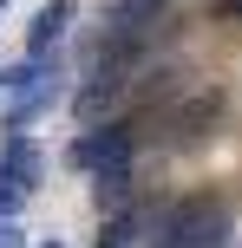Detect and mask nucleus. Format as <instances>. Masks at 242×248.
Instances as JSON below:
<instances>
[{
  "label": "nucleus",
  "instance_id": "f03ea898",
  "mask_svg": "<svg viewBox=\"0 0 242 248\" xmlns=\"http://www.w3.org/2000/svg\"><path fill=\"white\" fill-rule=\"evenodd\" d=\"M131 157H138V124H131V118L85 124V131L72 137V150H65V163H72V170H85L92 183H98V176L131 170Z\"/></svg>",
  "mask_w": 242,
  "mask_h": 248
},
{
  "label": "nucleus",
  "instance_id": "39448f33",
  "mask_svg": "<svg viewBox=\"0 0 242 248\" xmlns=\"http://www.w3.org/2000/svg\"><path fill=\"white\" fill-rule=\"evenodd\" d=\"M52 105H59V72L39 78V85H26L20 98L7 105V118H0V124H7V137H26V124H33L39 111H52Z\"/></svg>",
  "mask_w": 242,
  "mask_h": 248
},
{
  "label": "nucleus",
  "instance_id": "f8f14e48",
  "mask_svg": "<svg viewBox=\"0 0 242 248\" xmlns=\"http://www.w3.org/2000/svg\"><path fill=\"white\" fill-rule=\"evenodd\" d=\"M46 248H59V242H46Z\"/></svg>",
  "mask_w": 242,
  "mask_h": 248
},
{
  "label": "nucleus",
  "instance_id": "f257e3e1",
  "mask_svg": "<svg viewBox=\"0 0 242 248\" xmlns=\"http://www.w3.org/2000/svg\"><path fill=\"white\" fill-rule=\"evenodd\" d=\"M151 248H229V202L210 196V189H196V196L157 209Z\"/></svg>",
  "mask_w": 242,
  "mask_h": 248
},
{
  "label": "nucleus",
  "instance_id": "6e6552de",
  "mask_svg": "<svg viewBox=\"0 0 242 248\" xmlns=\"http://www.w3.org/2000/svg\"><path fill=\"white\" fill-rule=\"evenodd\" d=\"M20 209H26V189L0 176V222H13V216H20Z\"/></svg>",
  "mask_w": 242,
  "mask_h": 248
},
{
  "label": "nucleus",
  "instance_id": "9b49d317",
  "mask_svg": "<svg viewBox=\"0 0 242 248\" xmlns=\"http://www.w3.org/2000/svg\"><path fill=\"white\" fill-rule=\"evenodd\" d=\"M0 13H7V0H0Z\"/></svg>",
  "mask_w": 242,
  "mask_h": 248
},
{
  "label": "nucleus",
  "instance_id": "0eeeda50",
  "mask_svg": "<svg viewBox=\"0 0 242 248\" xmlns=\"http://www.w3.org/2000/svg\"><path fill=\"white\" fill-rule=\"evenodd\" d=\"M98 248H144V216H138V209H118V216H105Z\"/></svg>",
  "mask_w": 242,
  "mask_h": 248
},
{
  "label": "nucleus",
  "instance_id": "7ed1b4c3",
  "mask_svg": "<svg viewBox=\"0 0 242 248\" xmlns=\"http://www.w3.org/2000/svg\"><path fill=\"white\" fill-rule=\"evenodd\" d=\"M39 170H46V150H39L33 137H0V176H7V183H20L26 196H33Z\"/></svg>",
  "mask_w": 242,
  "mask_h": 248
},
{
  "label": "nucleus",
  "instance_id": "9d476101",
  "mask_svg": "<svg viewBox=\"0 0 242 248\" xmlns=\"http://www.w3.org/2000/svg\"><path fill=\"white\" fill-rule=\"evenodd\" d=\"M216 13H223V20H242V0H223Z\"/></svg>",
  "mask_w": 242,
  "mask_h": 248
},
{
  "label": "nucleus",
  "instance_id": "20e7f679",
  "mask_svg": "<svg viewBox=\"0 0 242 248\" xmlns=\"http://www.w3.org/2000/svg\"><path fill=\"white\" fill-rule=\"evenodd\" d=\"M216 111H223L216 92H196L183 111H170V124H177V131H170V144H203V137L216 131Z\"/></svg>",
  "mask_w": 242,
  "mask_h": 248
},
{
  "label": "nucleus",
  "instance_id": "1a4fd4ad",
  "mask_svg": "<svg viewBox=\"0 0 242 248\" xmlns=\"http://www.w3.org/2000/svg\"><path fill=\"white\" fill-rule=\"evenodd\" d=\"M0 248H26V229H13V222H0Z\"/></svg>",
  "mask_w": 242,
  "mask_h": 248
},
{
  "label": "nucleus",
  "instance_id": "423d86ee",
  "mask_svg": "<svg viewBox=\"0 0 242 248\" xmlns=\"http://www.w3.org/2000/svg\"><path fill=\"white\" fill-rule=\"evenodd\" d=\"M65 20H72V0H46V7L33 13V26H26V59H46V52L59 46Z\"/></svg>",
  "mask_w": 242,
  "mask_h": 248
}]
</instances>
